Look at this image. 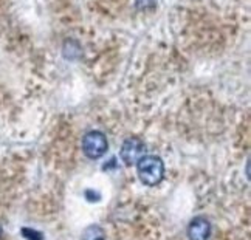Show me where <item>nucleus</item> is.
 <instances>
[{
  "label": "nucleus",
  "instance_id": "nucleus-1",
  "mask_svg": "<svg viewBox=\"0 0 251 240\" xmlns=\"http://www.w3.org/2000/svg\"><path fill=\"white\" fill-rule=\"evenodd\" d=\"M137 174L143 185L157 186L165 178V165H163L160 157L144 155L137 163Z\"/></svg>",
  "mask_w": 251,
  "mask_h": 240
},
{
  "label": "nucleus",
  "instance_id": "nucleus-2",
  "mask_svg": "<svg viewBox=\"0 0 251 240\" xmlns=\"http://www.w3.org/2000/svg\"><path fill=\"white\" fill-rule=\"evenodd\" d=\"M109 149V141L105 135L100 130H90L87 132L82 138V152L87 158L98 160L101 158Z\"/></svg>",
  "mask_w": 251,
  "mask_h": 240
},
{
  "label": "nucleus",
  "instance_id": "nucleus-3",
  "mask_svg": "<svg viewBox=\"0 0 251 240\" xmlns=\"http://www.w3.org/2000/svg\"><path fill=\"white\" fill-rule=\"evenodd\" d=\"M146 155V144H144L140 138L137 137H130L127 140H124L121 150H120V157L127 166H133Z\"/></svg>",
  "mask_w": 251,
  "mask_h": 240
},
{
  "label": "nucleus",
  "instance_id": "nucleus-4",
  "mask_svg": "<svg viewBox=\"0 0 251 240\" xmlns=\"http://www.w3.org/2000/svg\"><path fill=\"white\" fill-rule=\"evenodd\" d=\"M211 236V223L205 217H196L188 225L189 240H208Z\"/></svg>",
  "mask_w": 251,
  "mask_h": 240
},
{
  "label": "nucleus",
  "instance_id": "nucleus-5",
  "mask_svg": "<svg viewBox=\"0 0 251 240\" xmlns=\"http://www.w3.org/2000/svg\"><path fill=\"white\" fill-rule=\"evenodd\" d=\"M81 240H105V236H104V231L101 226L92 225L84 231Z\"/></svg>",
  "mask_w": 251,
  "mask_h": 240
},
{
  "label": "nucleus",
  "instance_id": "nucleus-6",
  "mask_svg": "<svg viewBox=\"0 0 251 240\" xmlns=\"http://www.w3.org/2000/svg\"><path fill=\"white\" fill-rule=\"evenodd\" d=\"M22 236L26 240H44L42 233L36 231V229H31V228H22Z\"/></svg>",
  "mask_w": 251,
  "mask_h": 240
},
{
  "label": "nucleus",
  "instance_id": "nucleus-7",
  "mask_svg": "<svg viewBox=\"0 0 251 240\" xmlns=\"http://www.w3.org/2000/svg\"><path fill=\"white\" fill-rule=\"evenodd\" d=\"M158 0H135V5L141 11H146V9H153L157 6Z\"/></svg>",
  "mask_w": 251,
  "mask_h": 240
},
{
  "label": "nucleus",
  "instance_id": "nucleus-8",
  "mask_svg": "<svg viewBox=\"0 0 251 240\" xmlns=\"http://www.w3.org/2000/svg\"><path fill=\"white\" fill-rule=\"evenodd\" d=\"M0 236H2V228H0Z\"/></svg>",
  "mask_w": 251,
  "mask_h": 240
}]
</instances>
